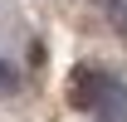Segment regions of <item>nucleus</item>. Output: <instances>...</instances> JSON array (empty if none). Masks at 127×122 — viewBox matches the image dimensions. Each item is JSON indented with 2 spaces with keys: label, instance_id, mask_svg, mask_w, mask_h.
<instances>
[{
  "label": "nucleus",
  "instance_id": "7ed1b4c3",
  "mask_svg": "<svg viewBox=\"0 0 127 122\" xmlns=\"http://www.w3.org/2000/svg\"><path fill=\"white\" fill-rule=\"evenodd\" d=\"M10 83H15V73H10V68H5V59H0V88H10Z\"/></svg>",
  "mask_w": 127,
  "mask_h": 122
},
{
  "label": "nucleus",
  "instance_id": "f03ea898",
  "mask_svg": "<svg viewBox=\"0 0 127 122\" xmlns=\"http://www.w3.org/2000/svg\"><path fill=\"white\" fill-rule=\"evenodd\" d=\"M98 5H103V15L117 25V34L127 39V0H98Z\"/></svg>",
  "mask_w": 127,
  "mask_h": 122
},
{
  "label": "nucleus",
  "instance_id": "f257e3e1",
  "mask_svg": "<svg viewBox=\"0 0 127 122\" xmlns=\"http://www.w3.org/2000/svg\"><path fill=\"white\" fill-rule=\"evenodd\" d=\"M73 103H78V107H88V112H98V117H108V122H117V117H122L127 93H122V83H117L112 73L83 68V73L73 78Z\"/></svg>",
  "mask_w": 127,
  "mask_h": 122
}]
</instances>
